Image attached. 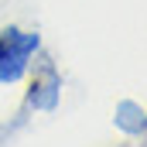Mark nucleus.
<instances>
[{"mask_svg":"<svg viewBox=\"0 0 147 147\" xmlns=\"http://www.w3.org/2000/svg\"><path fill=\"white\" fill-rule=\"evenodd\" d=\"M34 51H38V34L7 28L0 34V82H17Z\"/></svg>","mask_w":147,"mask_h":147,"instance_id":"1","label":"nucleus"},{"mask_svg":"<svg viewBox=\"0 0 147 147\" xmlns=\"http://www.w3.org/2000/svg\"><path fill=\"white\" fill-rule=\"evenodd\" d=\"M55 92H58V79H55V72H45V82H38L34 92H31V103L51 110L55 106Z\"/></svg>","mask_w":147,"mask_h":147,"instance_id":"2","label":"nucleus"}]
</instances>
